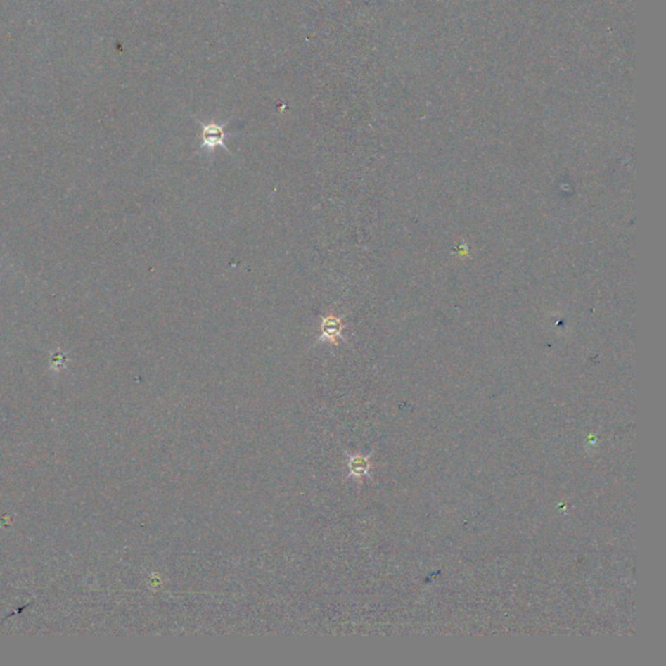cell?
I'll list each match as a JSON object with an SVG mask.
<instances>
[{
  "label": "cell",
  "mask_w": 666,
  "mask_h": 666,
  "mask_svg": "<svg viewBox=\"0 0 666 666\" xmlns=\"http://www.w3.org/2000/svg\"><path fill=\"white\" fill-rule=\"evenodd\" d=\"M200 127H202L200 148H207V150L224 148L228 151L224 141L226 137L232 136V133H225L224 127L217 122H210V124L200 122Z\"/></svg>",
  "instance_id": "cell-1"
},
{
  "label": "cell",
  "mask_w": 666,
  "mask_h": 666,
  "mask_svg": "<svg viewBox=\"0 0 666 666\" xmlns=\"http://www.w3.org/2000/svg\"><path fill=\"white\" fill-rule=\"evenodd\" d=\"M344 321L338 318L333 314H329L327 316H323L321 321V336H319V342H329L333 345H338V342L342 340V332H344Z\"/></svg>",
  "instance_id": "cell-2"
}]
</instances>
